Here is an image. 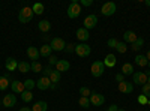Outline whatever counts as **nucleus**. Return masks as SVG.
Listing matches in <instances>:
<instances>
[{
    "instance_id": "obj_1",
    "label": "nucleus",
    "mask_w": 150,
    "mask_h": 111,
    "mask_svg": "<svg viewBox=\"0 0 150 111\" xmlns=\"http://www.w3.org/2000/svg\"><path fill=\"white\" fill-rule=\"evenodd\" d=\"M33 15H35V14H33L32 8H30V6H24V8L18 12V20H20V23H23V24H27V23L32 21Z\"/></svg>"
},
{
    "instance_id": "obj_2",
    "label": "nucleus",
    "mask_w": 150,
    "mask_h": 111,
    "mask_svg": "<svg viewBox=\"0 0 150 111\" xmlns=\"http://www.w3.org/2000/svg\"><path fill=\"white\" fill-rule=\"evenodd\" d=\"M90 72H92V75H93L95 78L102 77V74L105 72V65H104V62H101V60L93 62L92 66H90Z\"/></svg>"
},
{
    "instance_id": "obj_3",
    "label": "nucleus",
    "mask_w": 150,
    "mask_h": 111,
    "mask_svg": "<svg viewBox=\"0 0 150 111\" xmlns=\"http://www.w3.org/2000/svg\"><path fill=\"white\" fill-rule=\"evenodd\" d=\"M81 15V5L78 2H72L69 6H68V17L69 18H78Z\"/></svg>"
},
{
    "instance_id": "obj_4",
    "label": "nucleus",
    "mask_w": 150,
    "mask_h": 111,
    "mask_svg": "<svg viewBox=\"0 0 150 111\" xmlns=\"http://www.w3.org/2000/svg\"><path fill=\"white\" fill-rule=\"evenodd\" d=\"M90 53H92V50H90V47L87 44L81 42L78 45H75V54H77L78 57H89Z\"/></svg>"
},
{
    "instance_id": "obj_5",
    "label": "nucleus",
    "mask_w": 150,
    "mask_h": 111,
    "mask_svg": "<svg viewBox=\"0 0 150 111\" xmlns=\"http://www.w3.org/2000/svg\"><path fill=\"white\" fill-rule=\"evenodd\" d=\"M116 9H117L116 3H112V2H107V3H104V5H102L101 12H102V15H105V17H111V15H114V14H116Z\"/></svg>"
},
{
    "instance_id": "obj_6",
    "label": "nucleus",
    "mask_w": 150,
    "mask_h": 111,
    "mask_svg": "<svg viewBox=\"0 0 150 111\" xmlns=\"http://www.w3.org/2000/svg\"><path fill=\"white\" fill-rule=\"evenodd\" d=\"M89 99H90V105L101 107V105H104V102H105V96L101 95V93H95V92H92V95H90Z\"/></svg>"
},
{
    "instance_id": "obj_7",
    "label": "nucleus",
    "mask_w": 150,
    "mask_h": 111,
    "mask_svg": "<svg viewBox=\"0 0 150 111\" xmlns=\"http://www.w3.org/2000/svg\"><path fill=\"white\" fill-rule=\"evenodd\" d=\"M50 45H51V48H53L54 51H63L65 48H66V42L62 39V38H53Z\"/></svg>"
},
{
    "instance_id": "obj_8",
    "label": "nucleus",
    "mask_w": 150,
    "mask_h": 111,
    "mask_svg": "<svg viewBox=\"0 0 150 111\" xmlns=\"http://www.w3.org/2000/svg\"><path fill=\"white\" fill-rule=\"evenodd\" d=\"M84 29H87V30H90V29H95L96 27V24H98V17L96 15H87L86 18H84Z\"/></svg>"
},
{
    "instance_id": "obj_9",
    "label": "nucleus",
    "mask_w": 150,
    "mask_h": 111,
    "mask_svg": "<svg viewBox=\"0 0 150 111\" xmlns=\"http://www.w3.org/2000/svg\"><path fill=\"white\" fill-rule=\"evenodd\" d=\"M2 104H3V107H6V108L15 107V104H17V96H15V93H9V95L3 96Z\"/></svg>"
},
{
    "instance_id": "obj_10",
    "label": "nucleus",
    "mask_w": 150,
    "mask_h": 111,
    "mask_svg": "<svg viewBox=\"0 0 150 111\" xmlns=\"http://www.w3.org/2000/svg\"><path fill=\"white\" fill-rule=\"evenodd\" d=\"M36 87L39 90H48L50 87H51V81H50L48 77H41L36 81Z\"/></svg>"
},
{
    "instance_id": "obj_11",
    "label": "nucleus",
    "mask_w": 150,
    "mask_h": 111,
    "mask_svg": "<svg viewBox=\"0 0 150 111\" xmlns=\"http://www.w3.org/2000/svg\"><path fill=\"white\" fill-rule=\"evenodd\" d=\"M134 83L140 84V86L147 84V74L146 72H135L134 74Z\"/></svg>"
},
{
    "instance_id": "obj_12",
    "label": "nucleus",
    "mask_w": 150,
    "mask_h": 111,
    "mask_svg": "<svg viewBox=\"0 0 150 111\" xmlns=\"http://www.w3.org/2000/svg\"><path fill=\"white\" fill-rule=\"evenodd\" d=\"M39 48L36 47H29L27 48V57L32 60V62H38V59H39Z\"/></svg>"
},
{
    "instance_id": "obj_13",
    "label": "nucleus",
    "mask_w": 150,
    "mask_h": 111,
    "mask_svg": "<svg viewBox=\"0 0 150 111\" xmlns=\"http://www.w3.org/2000/svg\"><path fill=\"white\" fill-rule=\"evenodd\" d=\"M119 90H120L122 93H132L134 84L129 83V81H122V83H119Z\"/></svg>"
},
{
    "instance_id": "obj_14",
    "label": "nucleus",
    "mask_w": 150,
    "mask_h": 111,
    "mask_svg": "<svg viewBox=\"0 0 150 111\" xmlns=\"http://www.w3.org/2000/svg\"><path fill=\"white\" fill-rule=\"evenodd\" d=\"M11 89H12V92H14V93H20V95L26 90V89H24V83H21L18 80H14V81L11 83Z\"/></svg>"
},
{
    "instance_id": "obj_15",
    "label": "nucleus",
    "mask_w": 150,
    "mask_h": 111,
    "mask_svg": "<svg viewBox=\"0 0 150 111\" xmlns=\"http://www.w3.org/2000/svg\"><path fill=\"white\" fill-rule=\"evenodd\" d=\"M137 39H138V36L135 35V32L132 30H126L123 33V42H129V44H134Z\"/></svg>"
},
{
    "instance_id": "obj_16",
    "label": "nucleus",
    "mask_w": 150,
    "mask_h": 111,
    "mask_svg": "<svg viewBox=\"0 0 150 111\" xmlns=\"http://www.w3.org/2000/svg\"><path fill=\"white\" fill-rule=\"evenodd\" d=\"M5 68H6L9 72H14L15 69H18V62H17L14 57H8V59H6V63H5Z\"/></svg>"
},
{
    "instance_id": "obj_17",
    "label": "nucleus",
    "mask_w": 150,
    "mask_h": 111,
    "mask_svg": "<svg viewBox=\"0 0 150 111\" xmlns=\"http://www.w3.org/2000/svg\"><path fill=\"white\" fill-rule=\"evenodd\" d=\"M69 68H71V65H69L68 60H60V59H59V62L56 63V71H59L60 74L69 71Z\"/></svg>"
},
{
    "instance_id": "obj_18",
    "label": "nucleus",
    "mask_w": 150,
    "mask_h": 111,
    "mask_svg": "<svg viewBox=\"0 0 150 111\" xmlns=\"http://www.w3.org/2000/svg\"><path fill=\"white\" fill-rule=\"evenodd\" d=\"M77 38L81 41V42H86L87 39L90 38V35H89V30L87 29H84V27H81V29H78L77 30Z\"/></svg>"
},
{
    "instance_id": "obj_19",
    "label": "nucleus",
    "mask_w": 150,
    "mask_h": 111,
    "mask_svg": "<svg viewBox=\"0 0 150 111\" xmlns=\"http://www.w3.org/2000/svg\"><path fill=\"white\" fill-rule=\"evenodd\" d=\"M116 62H117V59H116L114 54H107L105 59H104V65L108 66V68H114L116 66Z\"/></svg>"
},
{
    "instance_id": "obj_20",
    "label": "nucleus",
    "mask_w": 150,
    "mask_h": 111,
    "mask_svg": "<svg viewBox=\"0 0 150 111\" xmlns=\"http://www.w3.org/2000/svg\"><path fill=\"white\" fill-rule=\"evenodd\" d=\"M38 29H39L41 32H44V33H47V32L51 30V23H50L48 20H42V21L38 23Z\"/></svg>"
},
{
    "instance_id": "obj_21",
    "label": "nucleus",
    "mask_w": 150,
    "mask_h": 111,
    "mask_svg": "<svg viewBox=\"0 0 150 111\" xmlns=\"http://www.w3.org/2000/svg\"><path fill=\"white\" fill-rule=\"evenodd\" d=\"M47 110H48V104L45 101H38L32 107V111H47Z\"/></svg>"
},
{
    "instance_id": "obj_22",
    "label": "nucleus",
    "mask_w": 150,
    "mask_h": 111,
    "mask_svg": "<svg viewBox=\"0 0 150 111\" xmlns=\"http://www.w3.org/2000/svg\"><path fill=\"white\" fill-rule=\"evenodd\" d=\"M135 65H137V66L144 68V66H147V65H149V60H147V57H146V56L138 54V56H135Z\"/></svg>"
},
{
    "instance_id": "obj_23",
    "label": "nucleus",
    "mask_w": 150,
    "mask_h": 111,
    "mask_svg": "<svg viewBox=\"0 0 150 111\" xmlns=\"http://www.w3.org/2000/svg\"><path fill=\"white\" fill-rule=\"evenodd\" d=\"M51 51H53V48H51V45H48V44H45V45H42L39 48V54L42 57H50L51 56Z\"/></svg>"
},
{
    "instance_id": "obj_24",
    "label": "nucleus",
    "mask_w": 150,
    "mask_h": 111,
    "mask_svg": "<svg viewBox=\"0 0 150 111\" xmlns=\"http://www.w3.org/2000/svg\"><path fill=\"white\" fill-rule=\"evenodd\" d=\"M120 74H123V75H134V66L131 63H125L122 66V72Z\"/></svg>"
},
{
    "instance_id": "obj_25",
    "label": "nucleus",
    "mask_w": 150,
    "mask_h": 111,
    "mask_svg": "<svg viewBox=\"0 0 150 111\" xmlns=\"http://www.w3.org/2000/svg\"><path fill=\"white\" fill-rule=\"evenodd\" d=\"M32 11H33V14H35V15H41V14H44L45 6H44L42 3H35V5L32 6Z\"/></svg>"
},
{
    "instance_id": "obj_26",
    "label": "nucleus",
    "mask_w": 150,
    "mask_h": 111,
    "mask_svg": "<svg viewBox=\"0 0 150 111\" xmlns=\"http://www.w3.org/2000/svg\"><path fill=\"white\" fill-rule=\"evenodd\" d=\"M32 68H30V63H27V62H18V71L21 72V74H26V72H29Z\"/></svg>"
},
{
    "instance_id": "obj_27",
    "label": "nucleus",
    "mask_w": 150,
    "mask_h": 111,
    "mask_svg": "<svg viewBox=\"0 0 150 111\" xmlns=\"http://www.w3.org/2000/svg\"><path fill=\"white\" fill-rule=\"evenodd\" d=\"M143 45H144V39L143 38H138L134 44H131V48H132L134 51H140L141 48H143Z\"/></svg>"
},
{
    "instance_id": "obj_28",
    "label": "nucleus",
    "mask_w": 150,
    "mask_h": 111,
    "mask_svg": "<svg viewBox=\"0 0 150 111\" xmlns=\"http://www.w3.org/2000/svg\"><path fill=\"white\" fill-rule=\"evenodd\" d=\"M50 81H51V84H57L60 81V72L59 71H53L51 74H50Z\"/></svg>"
},
{
    "instance_id": "obj_29",
    "label": "nucleus",
    "mask_w": 150,
    "mask_h": 111,
    "mask_svg": "<svg viewBox=\"0 0 150 111\" xmlns=\"http://www.w3.org/2000/svg\"><path fill=\"white\" fill-rule=\"evenodd\" d=\"M9 86H11L9 78H6L5 75H3V77H0V90H6Z\"/></svg>"
},
{
    "instance_id": "obj_30",
    "label": "nucleus",
    "mask_w": 150,
    "mask_h": 111,
    "mask_svg": "<svg viewBox=\"0 0 150 111\" xmlns=\"http://www.w3.org/2000/svg\"><path fill=\"white\" fill-rule=\"evenodd\" d=\"M21 99H23L24 102H30V101L33 99V93H32L30 90H24V92L21 93Z\"/></svg>"
},
{
    "instance_id": "obj_31",
    "label": "nucleus",
    "mask_w": 150,
    "mask_h": 111,
    "mask_svg": "<svg viewBox=\"0 0 150 111\" xmlns=\"http://www.w3.org/2000/svg\"><path fill=\"white\" fill-rule=\"evenodd\" d=\"M78 104H80V107L81 108H89L90 107V99H89V98H84V96H81L80 98V99H78Z\"/></svg>"
},
{
    "instance_id": "obj_32",
    "label": "nucleus",
    "mask_w": 150,
    "mask_h": 111,
    "mask_svg": "<svg viewBox=\"0 0 150 111\" xmlns=\"http://www.w3.org/2000/svg\"><path fill=\"white\" fill-rule=\"evenodd\" d=\"M30 68H32L33 72H38V74L44 71V68H42V65L39 63V62H32V63H30Z\"/></svg>"
},
{
    "instance_id": "obj_33",
    "label": "nucleus",
    "mask_w": 150,
    "mask_h": 111,
    "mask_svg": "<svg viewBox=\"0 0 150 111\" xmlns=\"http://www.w3.org/2000/svg\"><path fill=\"white\" fill-rule=\"evenodd\" d=\"M35 86H36V81H33V80H26V81H24V89H26V90H30L32 92V89L35 87Z\"/></svg>"
},
{
    "instance_id": "obj_34",
    "label": "nucleus",
    "mask_w": 150,
    "mask_h": 111,
    "mask_svg": "<svg viewBox=\"0 0 150 111\" xmlns=\"http://www.w3.org/2000/svg\"><path fill=\"white\" fill-rule=\"evenodd\" d=\"M116 50H117V53H126V50H128V48H126V44H125V42H117V47H116Z\"/></svg>"
},
{
    "instance_id": "obj_35",
    "label": "nucleus",
    "mask_w": 150,
    "mask_h": 111,
    "mask_svg": "<svg viewBox=\"0 0 150 111\" xmlns=\"http://www.w3.org/2000/svg\"><path fill=\"white\" fill-rule=\"evenodd\" d=\"M80 95H81V96H84V98H90L92 90H90L89 87H81V89H80Z\"/></svg>"
},
{
    "instance_id": "obj_36",
    "label": "nucleus",
    "mask_w": 150,
    "mask_h": 111,
    "mask_svg": "<svg viewBox=\"0 0 150 111\" xmlns=\"http://www.w3.org/2000/svg\"><path fill=\"white\" fill-rule=\"evenodd\" d=\"M141 87H143V95L149 99L150 98V84H144V86H141Z\"/></svg>"
},
{
    "instance_id": "obj_37",
    "label": "nucleus",
    "mask_w": 150,
    "mask_h": 111,
    "mask_svg": "<svg viewBox=\"0 0 150 111\" xmlns=\"http://www.w3.org/2000/svg\"><path fill=\"white\" fill-rule=\"evenodd\" d=\"M117 39H114V38H111V39H108V42H107V45L110 47V48H116L117 47Z\"/></svg>"
},
{
    "instance_id": "obj_38",
    "label": "nucleus",
    "mask_w": 150,
    "mask_h": 111,
    "mask_svg": "<svg viewBox=\"0 0 150 111\" xmlns=\"http://www.w3.org/2000/svg\"><path fill=\"white\" fill-rule=\"evenodd\" d=\"M57 62H59L57 56H50V57H48V63H50V65H54V66H56Z\"/></svg>"
},
{
    "instance_id": "obj_39",
    "label": "nucleus",
    "mask_w": 150,
    "mask_h": 111,
    "mask_svg": "<svg viewBox=\"0 0 150 111\" xmlns=\"http://www.w3.org/2000/svg\"><path fill=\"white\" fill-rule=\"evenodd\" d=\"M65 51H66V53H74V51H75V47H74L72 44H66Z\"/></svg>"
},
{
    "instance_id": "obj_40",
    "label": "nucleus",
    "mask_w": 150,
    "mask_h": 111,
    "mask_svg": "<svg viewBox=\"0 0 150 111\" xmlns=\"http://www.w3.org/2000/svg\"><path fill=\"white\" fill-rule=\"evenodd\" d=\"M138 102H140L141 105H144V104H147V98H146V96H144L143 93H141V95L138 96Z\"/></svg>"
},
{
    "instance_id": "obj_41",
    "label": "nucleus",
    "mask_w": 150,
    "mask_h": 111,
    "mask_svg": "<svg viewBox=\"0 0 150 111\" xmlns=\"http://www.w3.org/2000/svg\"><path fill=\"white\" fill-rule=\"evenodd\" d=\"M80 5H83V6H86V8H87V6H92V5H93V0H81Z\"/></svg>"
},
{
    "instance_id": "obj_42",
    "label": "nucleus",
    "mask_w": 150,
    "mask_h": 111,
    "mask_svg": "<svg viewBox=\"0 0 150 111\" xmlns=\"http://www.w3.org/2000/svg\"><path fill=\"white\" fill-rule=\"evenodd\" d=\"M42 72H44V77H50V74H51L53 71H51V68H47V69H44Z\"/></svg>"
},
{
    "instance_id": "obj_43",
    "label": "nucleus",
    "mask_w": 150,
    "mask_h": 111,
    "mask_svg": "<svg viewBox=\"0 0 150 111\" xmlns=\"http://www.w3.org/2000/svg\"><path fill=\"white\" fill-rule=\"evenodd\" d=\"M116 81H117V83L125 81V80H123V74H117V75H116Z\"/></svg>"
},
{
    "instance_id": "obj_44",
    "label": "nucleus",
    "mask_w": 150,
    "mask_h": 111,
    "mask_svg": "<svg viewBox=\"0 0 150 111\" xmlns=\"http://www.w3.org/2000/svg\"><path fill=\"white\" fill-rule=\"evenodd\" d=\"M117 110H119V107H117V105H111L107 111H117Z\"/></svg>"
},
{
    "instance_id": "obj_45",
    "label": "nucleus",
    "mask_w": 150,
    "mask_h": 111,
    "mask_svg": "<svg viewBox=\"0 0 150 111\" xmlns=\"http://www.w3.org/2000/svg\"><path fill=\"white\" fill-rule=\"evenodd\" d=\"M20 111H32V108H27V107H24V108H20Z\"/></svg>"
},
{
    "instance_id": "obj_46",
    "label": "nucleus",
    "mask_w": 150,
    "mask_h": 111,
    "mask_svg": "<svg viewBox=\"0 0 150 111\" xmlns=\"http://www.w3.org/2000/svg\"><path fill=\"white\" fill-rule=\"evenodd\" d=\"M146 57H147V60H149V62H150V50H149V51H147V54H146Z\"/></svg>"
},
{
    "instance_id": "obj_47",
    "label": "nucleus",
    "mask_w": 150,
    "mask_h": 111,
    "mask_svg": "<svg viewBox=\"0 0 150 111\" xmlns=\"http://www.w3.org/2000/svg\"><path fill=\"white\" fill-rule=\"evenodd\" d=\"M146 5H147V6H150V0H146Z\"/></svg>"
},
{
    "instance_id": "obj_48",
    "label": "nucleus",
    "mask_w": 150,
    "mask_h": 111,
    "mask_svg": "<svg viewBox=\"0 0 150 111\" xmlns=\"http://www.w3.org/2000/svg\"><path fill=\"white\" fill-rule=\"evenodd\" d=\"M147 84H150V75L147 77Z\"/></svg>"
},
{
    "instance_id": "obj_49",
    "label": "nucleus",
    "mask_w": 150,
    "mask_h": 111,
    "mask_svg": "<svg viewBox=\"0 0 150 111\" xmlns=\"http://www.w3.org/2000/svg\"><path fill=\"white\" fill-rule=\"evenodd\" d=\"M117 111H125V110H123V108H119V110H117Z\"/></svg>"
},
{
    "instance_id": "obj_50",
    "label": "nucleus",
    "mask_w": 150,
    "mask_h": 111,
    "mask_svg": "<svg viewBox=\"0 0 150 111\" xmlns=\"http://www.w3.org/2000/svg\"><path fill=\"white\" fill-rule=\"evenodd\" d=\"M0 105H2V99H0Z\"/></svg>"
},
{
    "instance_id": "obj_51",
    "label": "nucleus",
    "mask_w": 150,
    "mask_h": 111,
    "mask_svg": "<svg viewBox=\"0 0 150 111\" xmlns=\"http://www.w3.org/2000/svg\"><path fill=\"white\" fill-rule=\"evenodd\" d=\"M149 68H150V62H149Z\"/></svg>"
}]
</instances>
